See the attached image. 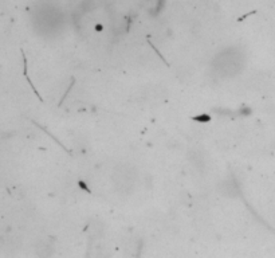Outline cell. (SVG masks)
<instances>
[{
	"label": "cell",
	"mask_w": 275,
	"mask_h": 258,
	"mask_svg": "<svg viewBox=\"0 0 275 258\" xmlns=\"http://www.w3.org/2000/svg\"><path fill=\"white\" fill-rule=\"evenodd\" d=\"M54 246L51 243V241H40L36 245V254L40 258H48L51 254L54 253Z\"/></svg>",
	"instance_id": "1"
}]
</instances>
